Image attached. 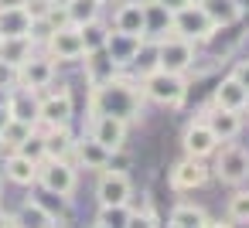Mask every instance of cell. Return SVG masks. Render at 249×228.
Wrapping results in <instances>:
<instances>
[{
    "label": "cell",
    "mask_w": 249,
    "mask_h": 228,
    "mask_svg": "<svg viewBox=\"0 0 249 228\" xmlns=\"http://www.w3.org/2000/svg\"><path fill=\"white\" fill-rule=\"evenodd\" d=\"M123 228H160V221H157V214L143 204V208H130V218H126Z\"/></svg>",
    "instance_id": "obj_36"
},
{
    "label": "cell",
    "mask_w": 249,
    "mask_h": 228,
    "mask_svg": "<svg viewBox=\"0 0 249 228\" xmlns=\"http://www.w3.org/2000/svg\"><path fill=\"white\" fill-rule=\"evenodd\" d=\"M0 89H4V92H14L18 89V68L4 65V62H0Z\"/></svg>",
    "instance_id": "obj_37"
},
{
    "label": "cell",
    "mask_w": 249,
    "mask_h": 228,
    "mask_svg": "<svg viewBox=\"0 0 249 228\" xmlns=\"http://www.w3.org/2000/svg\"><path fill=\"white\" fill-rule=\"evenodd\" d=\"M154 58H157V68L164 72H174V75H184L191 65H195V45L178 38V34H164L154 41Z\"/></svg>",
    "instance_id": "obj_4"
},
{
    "label": "cell",
    "mask_w": 249,
    "mask_h": 228,
    "mask_svg": "<svg viewBox=\"0 0 249 228\" xmlns=\"http://www.w3.org/2000/svg\"><path fill=\"white\" fill-rule=\"evenodd\" d=\"M106 157H109V150L99 147L89 133H86V136H75V150H72V167H75V170L82 167V170H96V174H99V170L106 167Z\"/></svg>",
    "instance_id": "obj_17"
},
{
    "label": "cell",
    "mask_w": 249,
    "mask_h": 228,
    "mask_svg": "<svg viewBox=\"0 0 249 228\" xmlns=\"http://www.w3.org/2000/svg\"><path fill=\"white\" fill-rule=\"evenodd\" d=\"M212 106H218V109H229V113H242V109H249V92L232 79V75H225L218 85H215V96H212Z\"/></svg>",
    "instance_id": "obj_21"
},
{
    "label": "cell",
    "mask_w": 249,
    "mask_h": 228,
    "mask_svg": "<svg viewBox=\"0 0 249 228\" xmlns=\"http://www.w3.org/2000/svg\"><path fill=\"white\" fill-rule=\"evenodd\" d=\"M225 214H229V221H235V225H249V191H235L229 201H225Z\"/></svg>",
    "instance_id": "obj_32"
},
{
    "label": "cell",
    "mask_w": 249,
    "mask_h": 228,
    "mask_svg": "<svg viewBox=\"0 0 249 228\" xmlns=\"http://www.w3.org/2000/svg\"><path fill=\"white\" fill-rule=\"evenodd\" d=\"M113 31L120 34H130V38H140L147 41V21H143V0H123V4L113 11Z\"/></svg>",
    "instance_id": "obj_11"
},
{
    "label": "cell",
    "mask_w": 249,
    "mask_h": 228,
    "mask_svg": "<svg viewBox=\"0 0 249 228\" xmlns=\"http://www.w3.org/2000/svg\"><path fill=\"white\" fill-rule=\"evenodd\" d=\"M45 160H72L75 150V133L72 126H45Z\"/></svg>",
    "instance_id": "obj_20"
},
{
    "label": "cell",
    "mask_w": 249,
    "mask_h": 228,
    "mask_svg": "<svg viewBox=\"0 0 249 228\" xmlns=\"http://www.w3.org/2000/svg\"><path fill=\"white\" fill-rule=\"evenodd\" d=\"M55 75H58V65L41 51H35L21 68H18V89H28V92H48L55 85Z\"/></svg>",
    "instance_id": "obj_7"
},
{
    "label": "cell",
    "mask_w": 249,
    "mask_h": 228,
    "mask_svg": "<svg viewBox=\"0 0 249 228\" xmlns=\"http://www.w3.org/2000/svg\"><path fill=\"white\" fill-rule=\"evenodd\" d=\"M201 119L208 123V130L215 133V140H218V143H232V140L242 133V113H229V109L212 106Z\"/></svg>",
    "instance_id": "obj_16"
},
{
    "label": "cell",
    "mask_w": 249,
    "mask_h": 228,
    "mask_svg": "<svg viewBox=\"0 0 249 228\" xmlns=\"http://www.w3.org/2000/svg\"><path fill=\"white\" fill-rule=\"evenodd\" d=\"M99 4H109V0H99Z\"/></svg>",
    "instance_id": "obj_49"
},
{
    "label": "cell",
    "mask_w": 249,
    "mask_h": 228,
    "mask_svg": "<svg viewBox=\"0 0 249 228\" xmlns=\"http://www.w3.org/2000/svg\"><path fill=\"white\" fill-rule=\"evenodd\" d=\"M96 201H99V208L130 204V201H133V180H130V174H109V170H99V180H96Z\"/></svg>",
    "instance_id": "obj_10"
},
{
    "label": "cell",
    "mask_w": 249,
    "mask_h": 228,
    "mask_svg": "<svg viewBox=\"0 0 249 228\" xmlns=\"http://www.w3.org/2000/svg\"><path fill=\"white\" fill-rule=\"evenodd\" d=\"M208 180V167L205 160H195V157H184L171 167V187L174 191H195Z\"/></svg>",
    "instance_id": "obj_15"
},
{
    "label": "cell",
    "mask_w": 249,
    "mask_h": 228,
    "mask_svg": "<svg viewBox=\"0 0 249 228\" xmlns=\"http://www.w3.org/2000/svg\"><path fill=\"white\" fill-rule=\"evenodd\" d=\"M201 7H205V14L212 17L215 28H232L235 21H242V14H239V7L232 0H205Z\"/></svg>",
    "instance_id": "obj_29"
},
{
    "label": "cell",
    "mask_w": 249,
    "mask_h": 228,
    "mask_svg": "<svg viewBox=\"0 0 249 228\" xmlns=\"http://www.w3.org/2000/svg\"><path fill=\"white\" fill-rule=\"evenodd\" d=\"M143 92H140V79L130 75H116L106 85L89 89V116H113L123 119L126 126L137 123L143 116Z\"/></svg>",
    "instance_id": "obj_1"
},
{
    "label": "cell",
    "mask_w": 249,
    "mask_h": 228,
    "mask_svg": "<svg viewBox=\"0 0 249 228\" xmlns=\"http://www.w3.org/2000/svg\"><path fill=\"white\" fill-rule=\"evenodd\" d=\"M14 153H21V157H28V160H35V163H45V140H41V133L35 130V133L21 143V150H14Z\"/></svg>",
    "instance_id": "obj_35"
},
{
    "label": "cell",
    "mask_w": 249,
    "mask_h": 228,
    "mask_svg": "<svg viewBox=\"0 0 249 228\" xmlns=\"http://www.w3.org/2000/svg\"><path fill=\"white\" fill-rule=\"evenodd\" d=\"M232 79H235V82H239V85L249 92V58H242V62L232 68Z\"/></svg>",
    "instance_id": "obj_38"
},
{
    "label": "cell",
    "mask_w": 249,
    "mask_h": 228,
    "mask_svg": "<svg viewBox=\"0 0 249 228\" xmlns=\"http://www.w3.org/2000/svg\"><path fill=\"white\" fill-rule=\"evenodd\" d=\"M208 211L201 208V204H191V201H181V204H174L171 208V228H208Z\"/></svg>",
    "instance_id": "obj_25"
},
{
    "label": "cell",
    "mask_w": 249,
    "mask_h": 228,
    "mask_svg": "<svg viewBox=\"0 0 249 228\" xmlns=\"http://www.w3.org/2000/svg\"><path fill=\"white\" fill-rule=\"evenodd\" d=\"M35 133V126H28V123H18V119H11L4 130H0V150H7V153H14V150H21V143L28 140Z\"/></svg>",
    "instance_id": "obj_31"
},
{
    "label": "cell",
    "mask_w": 249,
    "mask_h": 228,
    "mask_svg": "<svg viewBox=\"0 0 249 228\" xmlns=\"http://www.w3.org/2000/svg\"><path fill=\"white\" fill-rule=\"evenodd\" d=\"M188 4H205V0H188Z\"/></svg>",
    "instance_id": "obj_48"
},
{
    "label": "cell",
    "mask_w": 249,
    "mask_h": 228,
    "mask_svg": "<svg viewBox=\"0 0 249 228\" xmlns=\"http://www.w3.org/2000/svg\"><path fill=\"white\" fill-rule=\"evenodd\" d=\"M65 14H69L72 28H86V24H92V21L103 17V4H99V0H69Z\"/></svg>",
    "instance_id": "obj_26"
},
{
    "label": "cell",
    "mask_w": 249,
    "mask_h": 228,
    "mask_svg": "<svg viewBox=\"0 0 249 228\" xmlns=\"http://www.w3.org/2000/svg\"><path fill=\"white\" fill-rule=\"evenodd\" d=\"M38 167L41 163H35V160H28L21 153H7L4 157V177L21 184V187H35L38 184Z\"/></svg>",
    "instance_id": "obj_24"
},
{
    "label": "cell",
    "mask_w": 249,
    "mask_h": 228,
    "mask_svg": "<svg viewBox=\"0 0 249 228\" xmlns=\"http://www.w3.org/2000/svg\"><path fill=\"white\" fill-rule=\"evenodd\" d=\"M184 157H195V160H205V157H212L215 150H218V140H215V133L208 130V123L205 119H195V123H188V130H184Z\"/></svg>",
    "instance_id": "obj_13"
},
{
    "label": "cell",
    "mask_w": 249,
    "mask_h": 228,
    "mask_svg": "<svg viewBox=\"0 0 249 228\" xmlns=\"http://www.w3.org/2000/svg\"><path fill=\"white\" fill-rule=\"evenodd\" d=\"M143 21H147V38L157 41V38L171 34V14L154 0H143Z\"/></svg>",
    "instance_id": "obj_27"
},
{
    "label": "cell",
    "mask_w": 249,
    "mask_h": 228,
    "mask_svg": "<svg viewBox=\"0 0 249 228\" xmlns=\"http://www.w3.org/2000/svg\"><path fill=\"white\" fill-rule=\"evenodd\" d=\"M143 45H147V41H140V38H130V34L109 31L106 51H109V58H113L120 68H130V65H137V62H140V51H143Z\"/></svg>",
    "instance_id": "obj_18"
},
{
    "label": "cell",
    "mask_w": 249,
    "mask_h": 228,
    "mask_svg": "<svg viewBox=\"0 0 249 228\" xmlns=\"http://www.w3.org/2000/svg\"><path fill=\"white\" fill-rule=\"evenodd\" d=\"M45 55H48L55 65H65V62H82V58H86V48H82L79 28H62V31L48 34V41H45Z\"/></svg>",
    "instance_id": "obj_9"
},
{
    "label": "cell",
    "mask_w": 249,
    "mask_h": 228,
    "mask_svg": "<svg viewBox=\"0 0 249 228\" xmlns=\"http://www.w3.org/2000/svg\"><path fill=\"white\" fill-rule=\"evenodd\" d=\"M55 228H58V225H55Z\"/></svg>",
    "instance_id": "obj_51"
},
{
    "label": "cell",
    "mask_w": 249,
    "mask_h": 228,
    "mask_svg": "<svg viewBox=\"0 0 249 228\" xmlns=\"http://www.w3.org/2000/svg\"><path fill=\"white\" fill-rule=\"evenodd\" d=\"M38 51V41L31 34H18V38H0V62L11 65V68H21L31 55Z\"/></svg>",
    "instance_id": "obj_22"
},
{
    "label": "cell",
    "mask_w": 249,
    "mask_h": 228,
    "mask_svg": "<svg viewBox=\"0 0 249 228\" xmlns=\"http://www.w3.org/2000/svg\"><path fill=\"white\" fill-rule=\"evenodd\" d=\"M28 0H0V11H14V7H24Z\"/></svg>",
    "instance_id": "obj_40"
},
{
    "label": "cell",
    "mask_w": 249,
    "mask_h": 228,
    "mask_svg": "<svg viewBox=\"0 0 249 228\" xmlns=\"http://www.w3.org/2000/svg\"><path fill=\"white\" fill-rule=\"evenodd\" d=\"M11 218H14V228H55V214L35 197H28L18 211H11Z\"/></svg>",
    "instance_id": "obj_23"
},
{
    "label": "cell",
    "mask_w": 249,
    "mask_h": 228,
    "mask_svg": "<svg viewBox=\"0 0 249 228\" xmlns=\"http://www.w3.org/2000/svg\"><path fill=\"white\" fill-rule=\"evenodd\" d=\"M7 96H11V92H4V89H0V106H7Z\"/></svg>",
    "instance_id": "obj_46"
},
{
    "label": "cell",
    "mask_w": 249,
    "mask_h": 228,
    "mask_svg": "<svg viewBox=\"0 0 249 228\" xmlns=\"http://www.w3.org/2000/svg\"><path fill=\"white\" fill-rule=\"evenodd\" d=\"M75 116V102H72V89L58 85L48 89L41 96V109H38V126H69Z\"/></svg>",
    "instance_id": "obj_8"
},
{
    "label": "cell",
    "mask_w": 249,
    "mask_h": 228,
    "mask_svg": "<svg viewBox=\"0 0 249 228\" xmlns=\"http://www.w3.org/2000/svg\"><path fill=\"white\" fill-rule=\"evenodd\" d=\"M215 177L229 187H242L249 180V150L232 143H218L215 150Z\"/></svg>",
    "instance_id": "obj_3"
},
{
    "label": "cell",
    "mask_w": 249,
    "mask_h": 228,
    "mask_svg": "<svg viewBox=\"0 0 249 228\" xmlns=\"http://www.w3.org/2000/svg\"><path fill=\"white\" fill-rule=\"evenodd\" d=\"M31 17L24 7L14 11H0V38H18V34H31Z\"/></svg>",
    "instance_id": "obj_28"
},
{
    "label": "cell",
    "mask_w": 249,
    "mask_h": 228,
    "mask_svg": "<svg viewBox=\"0 0 249 228\" xmlns=\"http://www.w3.org/2000/svg\"><path fill=\"white\" fill-rule=\"evenodd\" d=\"M208 228H235L232 221H208Z\"/></svg>",
    "instance_id": "obj_44"
},
{
    "label": "cell",
    "mask_w": 249,
    "mask_h": 228,
    "mask_svg": "<svg viewBox=\"0 0 249 228\" xmlns=\"http://www.w3.org/2000/svg\"><path fill=\"white\" fill-rule=\"evenodd\" d=\"M89 228H106V225H99V221H92V225H89Z\"/></svg>",
    "instance_id": "obj_47"
},
{
    "label": "cell",
    "mask_w": 249,
    "mask_h": 228,
    "mask_svg": "<svg viewBox=\"0 0 249 228\" xmlns=\"http://www.w3.org/2000/svg\"><path fill=\"white\" fill-rule=\"evenodd\" d=\"M38 109H41V96H38V92L14 89V92L7 96V113H11V119H18V123H28V126L38 130Z\"/></svg>",
    "instance_id": "obj_19"
},
{
    "label": "cell",
    "mask_w": 249,
    "mask_h": 228,
    "mask_svg": "<svg viewBox=\"0 0 249 228\" xmlns=\"http://www.w3.org/2000/svg\"><path fill=\"white\" fill-rule=\"evenodd\" d=\"M86 82H89V89H96V85H106V82H113L116 75H123V68L109 58V51L106 48H99V51H89L86 58Z\"/></svg>",
    "instance_id": "obj_14"
},
{
    "label": "cell",
    "mask_w": 249,
    "mask_h": 228,
    "mask_svg": "<svg viewBox=\"0 0 249 228\" xmlns=\"http://www.w3.org/2000/svg\"><path fill=\"white\" fill-rule=\"evenodd\" d=\"M0 228H14V218H11V211H4V208H0Z\"/></svg>",
    "instance_id": "obj_41"
},
{
    "label": "cell",
    "mask_w": 249,
    "mask_h": 228,
    "mask_svg": "<svg viewBox=\"0 0 249 228\" xmlns=\"http://www.w3.org/2000/svg\"><path fill=\"white\" fill-rule=\"evenodd\" d=\"M109 24L99 17V21H92V24H86V28H79V38H82V48H86V55L89 51H99V48H106V41H109Z\"/></svg>",
    "instance_id": "obj_30"
},
{
    "label": "cell",
    "mask_w": 249,
    "mask_h": 228,
    "mask_svg": "<svg viewBox=\"0 0 249 228\" xmlns=\"http://www.w3.org/2000/svg\"><path fill=\"white\" fill-rule=\"evenodd\" d=\"M212 31H215V24H212V17L205 14L201 4H188L178 14H171V34H178L191 45H205L212 38Z\"/></svg>",
    "instance_id": "obj_5"
},
{
    "label": "cell",
    "mask_w": 249,
    "mask_h": 228,
    "mask_svg": "<svg viewBox=\"0 0 249 228\" xmlns=\"http://www.w3.org/2000/svg\"><path fill=\"white\" fill-rule=\"evenodd\" d=\"M126 218H130V204L99 208V214H96V221H99V225H106V228H123V225H126Z\"/></svg>",
    "instance_id": "obj_33"
},
{
    "label": "cell",
    "mask_w": 249,
    "mask_h": 228,
    "mask_svg": "<svg viewBox=\"0 0 249 228\" xmlns=\"http://www.w3.org/2000/svg\"><path fill=\"white\" fill-rule=\"evenodd\" d=\"M140 92H143V99H150L154 106L181 109L184 99H188V82H184V75L154 68V72H147V75L140 79Z\"/></svg>",
    "instance_id": "obj_2"
},
{
    "label": "cell",
    "mask_w": 249,
    "mask_h": 228,
    "mask_svg": "<svg viewBox=\"0 0 249 228\" xmlns=\"http://www.w3.org/2000/svg\"><path fill=\"white\" fill-rule=\"evenodd\" d=\"M154 4H160L167 14H178L181 7H188V0H154Z\"/></svg>",
    "instance_id": "obj_39"
},
{
    "label": "cell",
    "mask_w": 249,
    "mask_h": 228,
    "mask_svg": "<svg viewBox=\"0 0 249 228\" xmlns=\"http://www.w3.org/2000/svg\"><path fill=\"white\" fill-rule=\"evenodd\" d=\"M126 123L123 119H113V116H89V136L106 147V150H120L126 143Z\"/></svg>",
    "instance_id": "obj_12"
},
{
    "label": "cell",
    "mask_w": 249,
    "mask_h": 228,
    "mask_svg": "<svg viewBox=\"0 0 249 228\" xmlns=\"http://www.w3.org/2000/svg\"><path fill=\"white\" fill-rule=\"evenodd\" d=\"M0 197H4V191H0Z\"/></svg>",
    "instance_id": "obj_50"
},
{
    "label": "cell",
    "mask_w": 249,
    "mask_h": 228,
    "mask_svg": "<svg viewBox=\"0 0 249 228\" xmlns=\"http://www.w3.org/2000/svg\"><path fill=\"white\" fill-rule=\"evenodd\" d=\"M130 167H133V153L126 147H120V150H109L103 170H109V174H130Z\"/></svg>",
    "instance_id": "obj_34"
},
{
    "label": "cell",
    "mask_w": 249,
    "mask_h": 228,
    "mask_svg": "<svg viewBox=\"0 0 249 228\" xmlns=\"http://www.w3.org/2000/svg\"><path fill=\"white\" fill-rule=\"evenodd\" d=\"M232 4L239 7V14H242V21H249V0H232Z\"/></svg>",
    "instance_id": "obj_42"
},
{
    "label": "cell",
    "mask_w": 249,
    "mask_h": 228,
    "mask_svg": "<svg viewBox=\"0 0 249 228\" xmlns=\"http://www.w3.org/2000/svg\"><path fill=\"white\" fill-rule=\"evenodd\" d=\"M38 184H41L48 194L69 201V197L75 194V187H79V170L72 167V160H45V163L38 167Z\"/></svg>",
    "instance_id": "obj_6"
},
{
    "label": "cell",
    "mask_w": 249,
    "mask_h": 228,
    "mask_svg": "<svg viewBox=\"0 0 249 228\" xmlns=\"http://www.w3.org/2000/svg\"><path fill=\"white\" fill-rule=\"evenodd\" d=\"M11 123V113H7V106H0V130H4Z\"/></svg>",
    "instance_id": "obj_43"
},
{
    "label": "cell",
    "mask_w": 249,
    "mask_h": 228,
    "mask_svg": "<svg viewBox=\"0 0 249 228\" xmlns=\"http://www.w3.org/2000/svg\"><path fill=\"white\" fill-rule=\"evenodd\" d=\"M52 7H69V0H48Z\"/></svg>",
    "instance_id": "obj_45"
}]
</instances>
